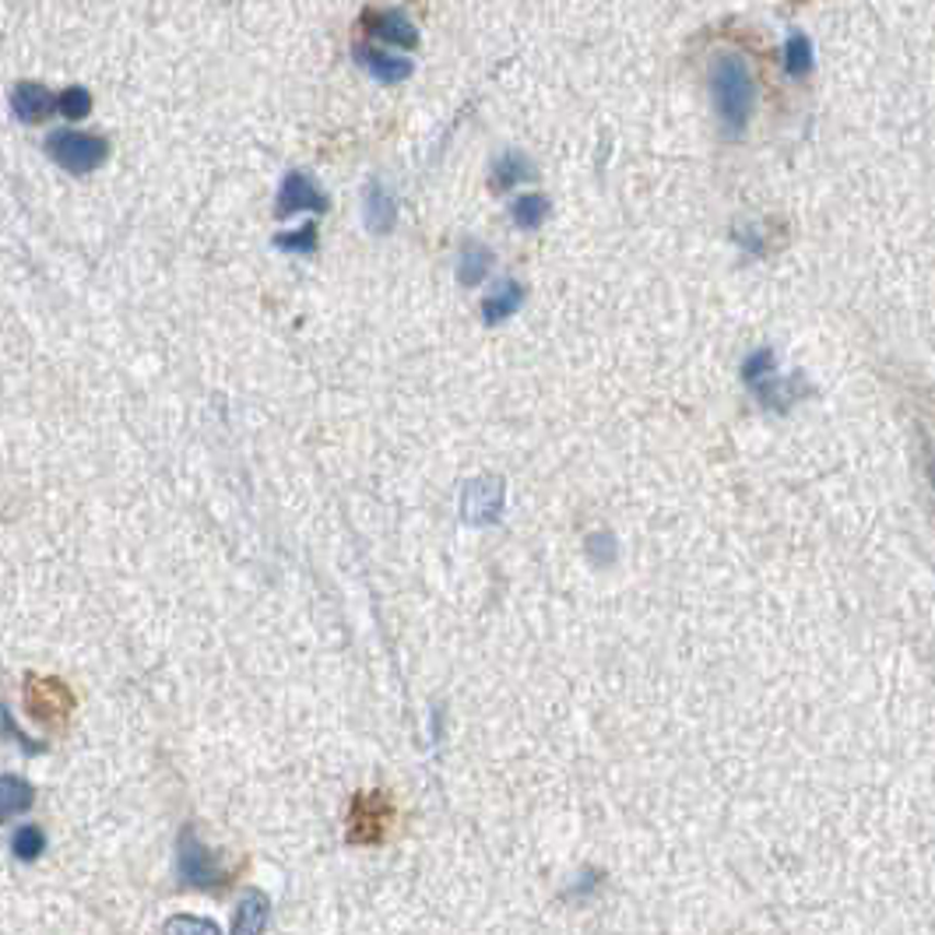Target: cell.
Listing matches in <instances>:
<instances>
[{"label":"cell","mask_w":935,"mask_h":935,"mask_svg":"<svg viewBox=\"0 0 935 935\" xmlns=\"http://www.w3.org/2000/svg\"><path fill=\"white\" fill-rule=\"evenodd\" d=\"M707 85H711L714 109L722 116V127L728 134H742L757 106V78L749 71L746 57L731 54V49L714 54L707 67Z\"/></svg>","instance_id":"obj_1"},{"label":"cell","mask_w":935,"mask_h":935,"mask_svg":"<svg viewBox=\"0 0 935 935\" xmlns=\"http://www.w3.org/2000/svg\"><path fill=\"white\" fill-rule=\"evenodd\" d=\"M46 152L54 155L64 170L71 173H89L95 170L99 162H103L109 155V141L103 138V134H92V130H54L46 138Z\"/></svg>","instance_id":"obj_2"},{"label":"cell","mask_w":935,"mask_h":935,"mask_svg":"<svg viewBox=\"0 0 935 935\" xmlns=\"http://www.w3.org/2000/svg\"><path fill=\"white\" fill-rule=\"evenodd\" d=\"M507 482L499 475H472L461 486V517L468 524H493L504 513Z\"/></svg>","instance_id":"obj_3"},{"label":"cell","mask_w":935,"mask_h":935,"mask_svg":"<svg viewBox=\"0 0 935 935\" xmlns=\"http://www.w3.org/2000/svg\"><path fill=\"white\" fill-rule=\"evenodd\" d=\"M394 823V806L383 792H362L353 801V816H348V841L356 844H377Z\"/></svg>","instance_id":"obj_4"},{"label":"cell","mask_w":935,"mask_h":935,"mask_svg":"<svg viewBox=\"0 0 935 935\" xmlns=\"http://www.w3.org/2000/svg\"><path fill=\"white\" fill-rule=\"evenodd\" d=\"M176 865H180V876L191 882V887H205V890H219L229 882V873L211 858V851L200 844L197 833L187 827L180 833V855H176Z\"/></svg>","instance_id":"obj_5"},{"label":"cell","mask_w":935,"mask_h":935,"mask_svg":"<svg viewBox=\"0 0 935 935\" xmlns=\"http://www.w3.org/2000/svg\"><path fill=\"white\" fill-rule=\"evenodd\" d=\"M742 377H746L749 388L757 391L760 401H766V405H774V408H788V401H792L788 391L792 388H788V380L777 377L771 348H757V353H749L746 362H742Z\"/></svg>","instance_id":"obj_6"},{"label":"cell","mask_w":935,"mask_h":935,"mask_svg":"<svg viewBox=\"0 0 935 935\" xmlns=\"http://www.w3.org/2000/svg\"><path fill=\"white\" fill-rule=\"evenodd\" d=\"M362 25L370 28L373 36H380L383 43H394V46H415V43H419L415 22L401 8H366L362 11Z\"/></svg>","instance_id":"obj_7"},{"label":"cell","mask_w":935,"mask_h":935,"mask_svg":"<svg viewBox=\"0 0 935 935\" xmlns=\"http://www.w3.org/2000/svg\"><path fill=\"white\" fill-rule=\"evenodd\" d=\"M299 208L324 211V208H327V194L316 187V183H313L307 173L289 170L286 180H281V187H278V205H275V211H278V215H292V211H299Z\"/></svg>","instance_id":"obj_8"},{"label":"cell","mask_w":935,"mask_h":935,"mask_svg":"<svg viewBox=\"0 0 935 935\" xmlns=\"http://www.w3.org/2000/svg\"><path fill=\"white\" fill-rule=\"evenodd\" d=\"M25 696H28V707L36 717H43V722H54V717H64L67 711H71V693H67V686L60 679H39L32 676L25 682Z\"/></svg>","instance_id":"obj_9"},{"label":"cell","mask_w":935,"mask_h":935,"mask_svg":"<svg viewBox=\"0 0 935 935\" xmlns=\"http://www.w3.org/2000/svg\"><path fill=\"white\" fill-rule=\"evenodd\" d=\"M362 215H366V226L373 232H388L394 226V215H397V197L388 187V180L373 176L366 183L362 191Z\"/></svg>","instance_id":"obj_10"},{"label":"cell","mask_w":935,"mask_h":935,"mask_svg":"<svg viewBox=\"0 0 935 935\" xmlns=\"http://www.w3.org/2000/svg\"><path fill=\"white\" fill-rule=\"evenodd\" d=\"M524 303V286L517 278H499L496 286L482 296V316H486V324H496L504 321V316H510L517 307Z\"/></svg>","instance_id":"obj_11"},{"label":"cell","mask_w":935,"mask_h":935,"mask_svg":"<svg viewBox=\"0 0 935 935\" xmlns=\"http://www.w3.org/2000/svg\"><path fill=\"white\" fill-rule=\"evenodd\" d=\"M493 267V246L482 243L475 236L461 240L458 246V278L464 281V286H475V281H482L489 275Z\"/></svg>","instance_id":"obj_12"},{"label":"cell","mask_w":935,"mask_h":935,"mask_svg":"<svg viewBox=\"0 0 935 935\" xmlns=\"http://www.w3.org/2000/svg\"><path fill=\"white\" fill-rule=\"evenodd\" d=\"M49 106H57V99L49 95L43 81H19V85L11 89V109L19 113L22 120H39Z\"/></svg>","instance_id":"obj_13"},{"label":"cell","mask_w":935,"mask_h":935,"mask_svg":"<svg viewBox=\"0 0 935 935\" xmlns=\"http://www.w3.org/2000/svg\"><path fill=\"white\" fill-rule=\"evenodd\" d=\"M356 57L370 67V71L380 78V81H401L412 74V60L408 57H397L391 54V49H377V46H356Z\"/></svg>","instance_id":"obj_14"},{"label":"cell","mask_w":935,"mask_h":935,"mask_svg":"<svg viewBox=\"0 0 935 935\" xmlns=\"http://www.w3.org/2000/svg\"><path fill=\"white\" fill-rule=\"evenodd\" d=\"M267 897L264 893H246L236 908V917H232V935H261L267 928Z\"/></svg>","instance_id":"obj_15"},{"label":"cell","mask_w":935,"mask_h":935,"mask_svg":"<svg viewBox=\"0 0 935 935\" xmlns=\"http://www.w3.org/2000/svg\"><path fill=\"white\" fill-rule=\"evenodd\" d=\"M493 183L496 187H513L517 180H528L534 173V162L521 152V148H507L493 159Z\"/></svg>","instance_id":"obj_16"},{"label":"cell","mask_w":935,"mask_h":935,"mask_svg":"<svg viewBox=\"0 0 935 935\" xmlns=\"http://www.w3.org/2000/svg\"><path fill=\"white\" fill-rule=\"evenodd\" d=\"M510 215H513V222H517V226H524V229L542 226V219L549 215V197H545L542 191L517 194V197L510 200Z\"/></svg>","instance_id":"obj_17"},{"label":"cell","mask_w":935,"mask_h":935,"mask_svg":"<svg viewBox=\"0 0 935 935\" xmlns=\"http://www.w3.org/2000/svg\"><path fill=\"white\" fill-rule=\"evenodd\" d=\"M28 806H32V784L14 774H4V781H0V812L19 816Z\"/></svg>","instance_id":"obj_18"},{"label":"cell","mask_w":935,"mask_h":935,"mask_svg":"<svg viewBox=\"0 0 935 935\" xmlns=\"http://www.w3.org/2000/svg\"><path fill=\"white\" fill-rule=\"evenodd\" d=\"M784 67H788V74H795V78L809 74V67H812V43H809L806 32L795 28L792 36H788V43H784Z\"/></svg>","instance_id":"obj_19"},{"label":"cell","mask_w":935,"mask_h":935,"mask_svg":"<svg viewBox=\"0 0 935 935\" xmlns=\"http://www.w3.org/2000/svg\"><path fill=\"white\" fill-rule=\"evenodd\" d=\"M275 246H281L286 254H313V250H316V226L307 222V226H299L292 232H278Z\"/></svg>","instance_id":"obj_20"},{"label":"cell","mask_w":935,"mask_h":935,"mask_svg":"<svg viewBox=\"0 0 935 935\" xmlns=\"http://www.w3.org/2000/svg\"><path fill=\"white\" fill-rule=\"evenodd\" d=\"M43 847H46V838H43V830H39V827L25 823L22 830H14L11 851H14V855H19V858H25V862L39 858V855H43Z\"/></svg>","instance_id":"obj_21"},{"label":"cell","mask_w":935,"mask_h":935,"mask_svg":"<svg viewBox=\"0 0 935 935\" xmlns=\"http://www.w3.org/2000/svg\"><path fill=\"white\" fill-rule=\"evenodd\" d=\"M165 935H222L219 925L208 922V917H191V914H176L165 925Z\"/></svg>","instance_id":"obj_22"},{"label":"cell","mask_w":935,"mask_h":935,"mask_svg":"<svg viewBox=\"0 0 935 935\" xmlns=\"http://www.w3.org/2000/svg\"><path fill=\"white\" fill-rule=\"evenodd\" d=\"M588 553H591L595 563H612L615 553H620V545H615V534L605 531V528L591 531V534H588Z\"/></svg>","instance_id":"obj_23"},{"label":"cell","mask_w":935,"mask_h":935,"mask_svg":"<svg viewBox=\"0 0 935 935\" xmlns=\"http://www.w3.org/2000/svg\"><path fill=\"white\" fill-rule=\"evenodd\" d=\"M89 106H92V95L81 89V85H71V89H64V92L57 95V109H60L64 116H85Z\"/></svg>","instance_id":"obj_24"}]
</instances>
